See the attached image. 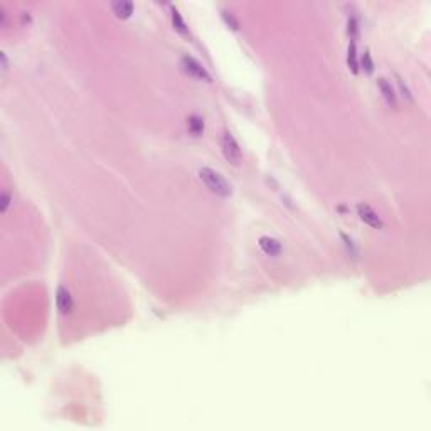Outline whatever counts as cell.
I'll use <instances>...</instances> for the list:
<instances>
[{
	"label": "cell",
	"mask_w": 431,
	"mask_h": 431,
	"mask_svg": "<svg viewBox=\"0 0 431 431\" xmlns=\"http://www.w3.org/2000/svg\"><path fill=\"white\" fill-rule=\"evenodd\" d=\"M56 306L59 310V313L63 315H69L71 312L74 310V300L71 296L69 290L66 287L61 285L57 288V293H56Z\"/></svg>",
	"instance_id": "cell-5"
},
{
	"label": "cell",
	"mask_w": 431,
	"mask_h": 431,
	"mask_svg": "<svg viewBox=\"0 0 431 431\" xmlns=\"http://www.w3.org/2000/svg\"><path fill=\"white\" fill-rule=\"evenodd\" d=\"M221 150H223V155L229 163H233V165L241 163V148H239L236 139L228 130H224L221 135Z\"/></svg>",
	"instance_id": "cell-2"
},
{
	"label": "cell",
	"mask_w": 431,
	"mask_h": 431,
	"mask_svg": "<svg viewBox=\"0 0 431 431\" xmlns=\"http://www.w3.org/2000/svg\"><path fill=\"white\" fill-rule=\"evenodd\" d=\"M377 88H379L381 95H383L386 105L391 106V108H396L398 106V98H396V93H394L393 86L391 83L388 81L386 78H379L377 79Z\"/></svg>",
	"instance_id": "cell-6"
},
{
	"label": "cell",
	"mask_w": 431,
	"mask_h": 431,
	"mask_svg": "<svg viewBox=\"0 0 431 431\" xmlns=\"http://www.w3.org/2000/svg\"><path fill=\"white\" fill-rule=\"evenodd\" d=\"M361 63H362V69L366 71L367 74H371L374 71V63H372V57L369 54V51H364V54L361 57Z\"/></svg>",
	"instance_id": "cell-14"
},
{
	"label": "cell",
	"mask_w": 431,
	"mask_h": 431,
	"mask_svg": "<svg viewBox=\"0 0 431 431\" xmlns=\"http://www.w3.org/2000/svg\"><path fill=\"white\" fill-rule=\"evenodd\" d=\"M180 68L185 74H189V76H192L195 79H201V81H207V83L212 81L211 74L207 73L206 68L189 54H184L180 57Z\"/></svg>",
	"instance_id": "cell-3"
},
{
	"label": "cell",
	"mask_w": 431,
	"mask_h": 431,
	"mask_svg": "<svg viewBox=\"0 0 431 431\" xmlns=\"http://www.w3.org/2000/svg\"><path fill=\"white\" fill-rule=\"evenodd\" d=\"M396 78H398V84H399V90H401V91L404 93V95H403V96H406V98H408V100H410V101H413V96H411V93H410V90H408V88H406V84H403V79H401V78H399V76H396Z\"/></svg>",
	"instance_id": "cell-16"
},
{
	"label": "cell",
	"mask_w": 431,
	"mask_h": 431,
	"mask_svg": "<svg viewBox=\"0 0 431 431\" xmlns=\"http://www.w3.org/2000/svg\"><path fill=\"white\" fill-rule=\"evenodd\" d=\"M112 8H113L115 15H117L118 19H128V17H132V14H133V3L127 2V0H118V2H113Z\"/></svg>",
	"instance_id": "cell-8"
},
{
	"label": "cell",
	"mask_w": 431,
	"mask_h": 431,
	"mask_svg": "<svg viewBox=\"0 0 431 431\" xmlns=\"http://www.w3.org/2000/svg\"><path fill=\"white\" fill-rule=\"evenodd\" d=\"M223 20L226 22V25H229L231 29L233 30H238L239 29V22H238V19L236 17L233 15V12H229V10H223Z\"/></svg>",
	"instance_id": "cell-13"
},
{
	"label": "cell",
	"mask_w": 431,
	"mask_h": 431,
	"mask_svg": "<svg viewBox=\"0 0 431 431\" xmlns=\"http://www.w3.org/2000/svg\"><path fill=\"white\" fill-rule=\"evenodd\" d=\"M347 66L352 73L359 71V63H357V51H355V41L349 42V51H347Z\"/></svg>",
	"instance_id": "cell-11"
},
{
	"label": "cell",
	"mask_w": 431,
	"mask_h": 431,
	"mask_svg": "<svg viewBox=\"0 0 431 431\" xmlns=\"http://www.w3.org/2000/svg\"><path fill=\"white\" fill-rule=\"evenodd\" d=\"M347 32H349V37L350 41H355L359 35V22L355 17H350L349 22H347Z\"/></svg>",
	"instance_id": "cell-12"
},
{
	"label": "cell",
	"mask_w": 431,
	"mask_h": 431,
	"mask_svg": "<svg viewBox=\"0 0 431 431\" xmlns=\"http://www.w3.org/2000/svg\"><path fill=\"white\" fill-rule=\"evenodd\" d=\"M8 204H10V194H8L7 190H3L2 192V212H7Z\"/></svg>",
	"instance_id": "cell-15"
},
{
	"label": "cell",
	"mask_w": 431,
	"mask_h": 431,
	"mask_svg": "<svg viewBox=\"0 0 431 431\" xmlns=\"http://www.w3.org/2000/svg\"><path fill=\"white\" fill-rule=\"evenodd\" d=\"M187 130L190 135L201 137L204 133V120L199 115H190L187 118Z\"/></svg>",
	"instance_id": "cell-9"
},
{
	"label": "cell",
	"mask_w": 431,
	"mask_h": 431,
	"mask_svg": "<svg viewBox=\"0 0 431 431\" xmlns=\"http://www.w3.org/2000/svg\"><path fill=\"white\" fill-rule=\"evenodd\" d=\"M172 24H174V29H175L179 34H182V35H189L187 25H185V22H184V19H182L180 12L177 10L175 7H172Z\"/></svg>",
	"instance_id": "cell-10"
},
{
	"label": "cell",
	"mask_w": 431,
	"mask_h": 431,
	"mask_svg": "<svg viewBox=\"0 0 431 431\" xmlns=\"http://www.w3.org/2000/svg\"><path fill=\"white\" fill-rule=\"evenodd\" d=\"M199 179L202 180V184L206 185L212 194L219 195V197L228 199L233 195V187H231V184L219 174V172L214 170V168H211V167L199 168Z\"/></svg>",
	"instance_id": "cell-1"
},
{
	"label": "cell",
	"mask_w": 431,
	"mask_h": 431,
	"mask_svg": "<svg viewBox=\"0 0 431 431\" xmlns=\"http://www.w3.org/2000/svg\"><path fill=\"white\" fill-rule=\"evenodd\" d=\"M260 248L263 250L265 255L268 256H278L282 253V243L275 238L270 236H261L260 238Z\"/></svg>",
	"instance_id": "cell-7"
},
{
	"label": "cell",
	"mask_w": 431,
	"mask_h": 431,
	"mask_svg": "<svg viewBox=\"0 0 431 431\" xmlns=\"http://www.w3.org/2000/svg\"><path fill=\"white\" fill-rule=\"evenodd\" d=\"M355 209H357V214L361 217V221L366 223L369 228L383 229V221H381V217L377 216V212L371 206H367V204H364V202H359Z\"/></svg>",
	"instance_id": "cell-4"
},
{
	"label": "cell",
	"mask_w": 431,
	"mask_h": 431,
	"mask_svg": "<svg viewBox=\"0 0 431 431\" xmlns=\"http://www.w3.org/2000/svg\"><path fill=\"white\" fill-rule=\"evenodd\" d=\"M0 59H2V69H3V73H5V71H7V57H5V52H2V54H0Z\"/></svg>",
	"instance_id": "cell-17"
}]
</instances>
